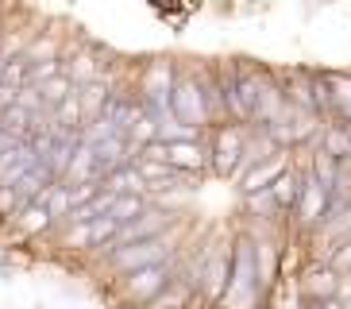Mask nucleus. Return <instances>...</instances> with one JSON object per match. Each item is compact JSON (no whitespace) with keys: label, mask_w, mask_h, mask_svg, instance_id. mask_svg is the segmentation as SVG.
I'll use <instances>...</instances> for the list:
<instances>
[{"label":"nucleus","mask_w":351,"mask_h":309,"mask_svg":"<svg viewBox=\"0 0 351 309\" xmlns=\"http://www.w3.org/2000/svg\"><path fill=\"white\" fill-rule=\"evenodd\" d=\"M267 271H263V251L255 236H236L232 240V271H228L224 298L217 301L220 309H258V294L267 290Z\"/></svg>","instance_id":"f257e3e1"},{"label":"nucleus","mask_w":351,"mask_h":309,"mask_svg":"<svg viewBox=\"0 0 351 309\" xmlns=\"http://www.w3.org/2000/svg\"><path fill=\"white\" fill-rule=\"evenodd\" d=\"M101 259L116 278L132 275V271H139V267H151V263H170V259H178V232L151 236V240H135V244H120Z\"/></svg>","instance_id":"f03ea898"},{"label":"nucleus","mask_w":351,"mask_h":309,"mask_svg":"<svg viewBox=\"0 0 351 309\" xmlns=\"http://www.w3.org/2000/svg\"><path fill=\"white\" fill-rule=\"evenodd\" d=\"M170 116L186 128H201L208 132V104H205V89L197 70H178L174 89H170Z\"/></svg>","instance_id":"7ed1b4c3"},{"label":"nucleus","mask_w":351,"mask_h":309,"mask_svg":"<svg viewBox=\"0 0 351 309\" xmlns=\"http://www.w3.org/2000/svg\"><path fill=\"white\" fill-rule=\"evenodd\" d=\"M170 278H174V259H170V263H151V267H139V271H132V275H120V278H116V286H120V301H124V306L147 309L166 290V282H170Z\"/></svg>","instance_id":"20e7f679"},{"label":"nucleus","mask_w":351,"mask_h":309,"mask_svg":"<svg viewBox=\"0 0 351 309\" xmlns=\"http://www.w3.org/2000/svg\"><path fill=\"white\" fill-rule=\"evenodd\" d=\"M247 147V124H220L208 128V166L217 178H232L236 174L239 159Z\"/></svg>","instance_id":"39448f33"},{"label":"nucleus","mask_w":351,"mask_h":309,"mask_svg":"<svg viewBox=\"0 0 351 309\" xmlns=\"http://www.w3.org/2000/svg\"><path fill=\"white\" fill-rule=\"evenodd\" d=\"M328 209H332V190L313 174L309 166H301V197H298V209H293L298 213V225L305 232H317L324 225Z\"/></svg>","instance_id":"423d86ee"},{"label":"nucleus","mask_w":351,"mask_h":309,"mask_svg":"<svg viewBox=\"0 0 351 309\" xmlns=\"http://www.w3.org/2000/svg\"><path fill=\"white\" fill-rule=\"evenodd\" d=\"M166 163L174 166V170L205 174V166H208V144H205V135H193V139H166Z\"/></svg>","instance_id":"0eeeda50"},{"label":"nucleus","mask_w":351,"mask_h":309,"mask_svg":"<svg viewBox=\"0 0 351 309\" xmlns=\"http://www.w3.org/2000/svg\"><path fill=\"white\" fill-rule=\"evenodd\" d=\"M286 170H289V151L282 147V151L267 154V159H258L247 174L239 178V190H243V197H247V194H258V190H270V185L286 174Z\"/></svg>","instance_id":"6e6552de"},{"label":"nucleus","mask_w":351,"mask_h":309,"mask_svg":"<svg viewBox=\"0 0 351 309\" xmlns=\"http://www.w3.org/2000/svg\"><path fill=\"white\" fill-rule=\"evenodd\" d=\"M35 163H39V151L32 139H20L16 147L0 151V185H16Z\"/></svg>","instance_id":"1a4fd4ad"},{"label":"nucleus","mask_w":351,"mask_h":309,"mask_svg":"<svg viewBox=\"0 0 351 309\" xmlns=\"http://www.w3.org/2000/svg\"><path fill=\"white\" fill-rule=\"evenodd\" d=\"M340 286H343V275L328 263L313 267L309 275L301 278V298H313V301H332L340 298Z\"/></svg>","instance_id":"9d476101"},{"label":"nucleus","mask_w":351,"mask_h":309,"mask_svg":"<svg viewBox=\"0 0 351 309\" xmlns=\"http://www.w3.org/2000/svg\"><path fill=\"white\" fill-rule=\"evenodd\" d=\"M116 232H120V225H116L112 216H97V220H89V225H77V236L70 232V247L82 244L85 251H104V247L112 244Z\"/></svg>","instance_id":"9b49d317"},{"label":"nucleus","mask_w":351,"mask_h":309,"mask_svg":"<svg viewBox=\"0 0 351 309\" xmlns=\"http://www.w3.org/2000/svg\"><path fill=\"white\" fill-rule=\"evenodd\" d=\"M104 190H112L116 197L120 194H147V178L139 170V163H124V166H116L112 174H104Z\"/></svg>","instance_id":"f8f14e48"},{"label":"nucleus","mask_w":351,"mask_h":309,"mask_svg":"<svg viewBox=\"0 0 351 309\" xmlns=\"http://www.w3.org/2000/svg\"><path fill=\"white\" fill-rule=\"evenodd\" d=\"M317 147H320V151H328V154H336L340 163H351V128L343 120L340 124H324V128H320Z\"/></svg>","instance_id":"ddd939ff"},{"label":"nucleus","mask_w":351,"mask_h":309,"mask_svg":"<svg viewBox=\"0 0 351 309\" xmlns=\"http://www.w3.org/2000/svg\"><path fill=\"white\" fill-rule=\"evenodd\" d=\"M12 225L20 228L23 236H39V232H47V228H54V216H51V209H47V201H32L27 209H20V216L12 220Z\"/></svg>","instance_id":"4468645a"},{"label":"nucleus","mask_w":351,"mask_h":309,"mask_svg":"<svg viewBox=\"0 0 351 309\" xmlns=\"http://www.w3.org/2000/svg\"><path fill=\"white\" fill-rule=\"evenodd\" d=\"M270 197H274L278 213H293V209H298V197H301V170H293V166H289L286 174L270 185Z\"/></svg>","instance_id":"2eb2a0df"},{"label":"nucleus","mask_w":351,"mask_h":309,"mask_svg":"<svg viewBox=\"0 0 351 309\" xmlns=\"http://www.w3.org/2000/svg\"><path fill=\"white\" fill-rule=\"evenodd\" d=\"M43 201H47V209H51V216H54V225H62L66 216H70V209H73V190H70V182L66 178H58V182L43 194Z\"/></svg>","instance_id":"dca6fc26"},{"label":"nucleus","mask_w":351,"mask_h":309,"mask_svg":"<svg viewBox=\"0 0 351 309\" xmlns=\"http://www.w3.org/2000/svg\"><path fill=\"white\" fill-rule=\"evenodd\" d=\"M147 205H151V197H147V194H120L108 216H112V220H116L120 228H124V225H132L135 216H143V213H147Z\"/></svg>","instance_id":"f3484780"},{"label":"nucleus","mask_w":351,"mask_h":309,"mask_svg":"<svg viewBox=\"0 0 351 309\" xmlns=\"http://www.w3.org/2000/svg\"><path fill=\"white\" fill-rule=\"evenodd\" d=\"M77 89V85L70 82V78H66V73H54V78H47V82L39 85V93H43V104H47V113H54V108H58V104L66 101V97H70V93Z\"/></svg>","instance_id":"a211bd4d"},{"label":"nucleus","mask_w":351,"mask_h":309,"mask_svg":"<svg viewBox=\"0 0 351 309\" xmlns=\"http://www.w3.org/2000/svg\"><path fill=\"white\" fill-rule=\"evenodd\" d=\"M340 159H336V154H328V151H320V147H313V159H309V170H313V174H317L320 178V182H324V185H328V190H332V185H336V174H340Z\"/></svg>","instance_id":"6ab92c4d"},{"label":"nucleus","mask_w":351,"mask_h":309,"mask_svg":"<svg viewBox=\"0 0 351 309\" xmlns=\"http://www.w3.org/2000/svg\"><path fill=\"white\" fill-rule=\"evenodd\" d=\"M324 263H328V267H336L340 275H351V236H348V240H340V244L332 247Z\"/></svg>","instance_id":"aec40b11"}]
</instances>
